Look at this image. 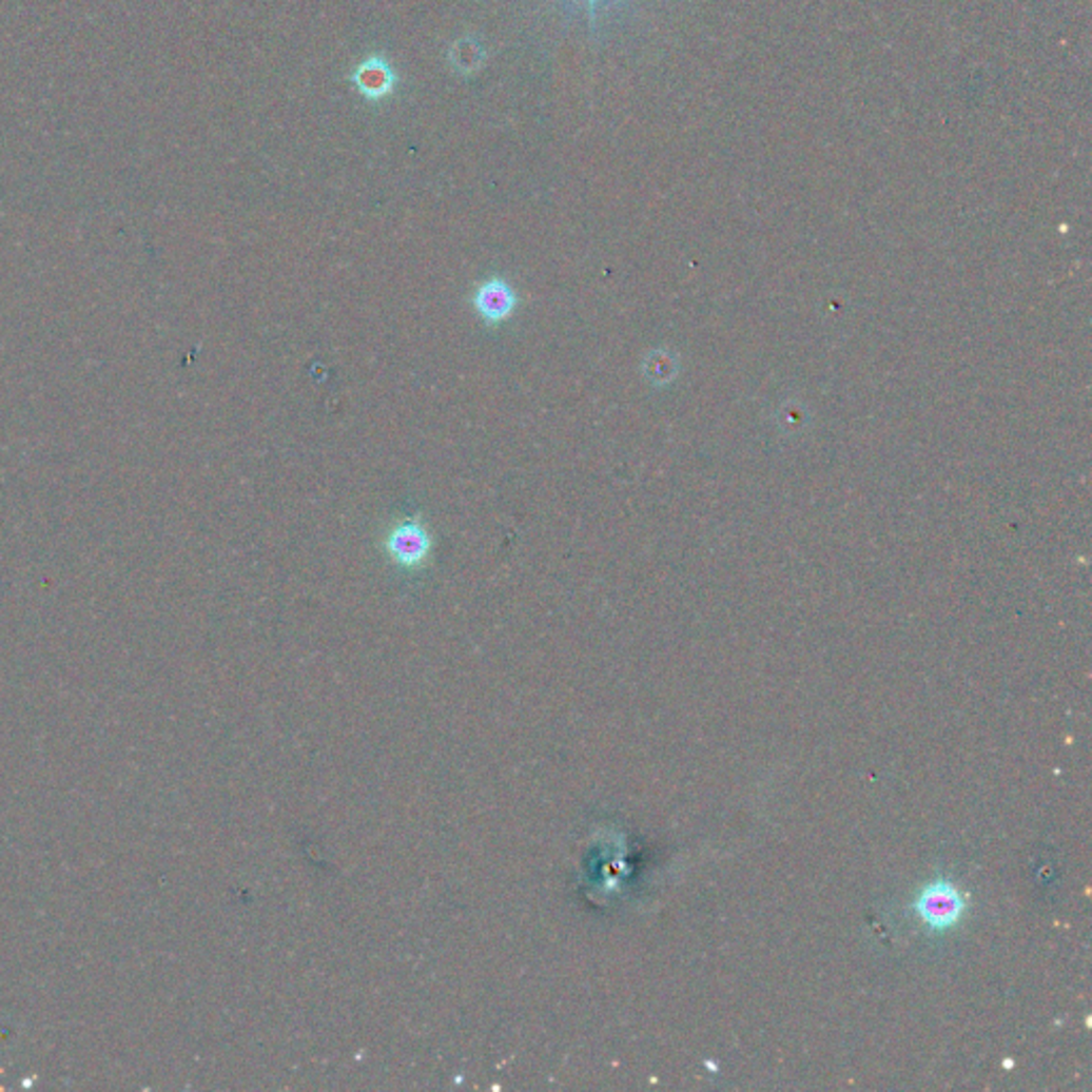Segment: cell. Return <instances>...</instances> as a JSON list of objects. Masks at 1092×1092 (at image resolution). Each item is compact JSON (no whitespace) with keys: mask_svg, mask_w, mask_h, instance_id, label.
<instances>
[{"mask_svg":"<svg viewBox=\"0 0 1092 1092\" xmlns=\"http://www.w3.org/2000/svg\"><path fill=\"white\" fill-rule=\"evenodd\" d=\"M914 912L931 931L941 933L956 927L962 920L967 912V900L954 883L937 879L918 892L914 900Z\"/></svg>","mask_w":1092,"mask_h":1092,"instance_id":"obj_1","label":"cell"},{"mask_svg":"<svg viewBox=\"0 0 1092 1092\" xmlns=\"http://www.w3.org/2000/svg\"><path fill=\"white\" fill-rule=\"evenodd\" d=\"M385 549L397 566L418 568L429 558L431 535L421 521H402L389 531L385 540Z\"/></svg>","mask_w":1092,"mask_h":1092,"instance_id":"obj_2","label":"cell"},{"mask_svg":"<svg viewBox=\"0 0 1092 1092\" xmlns=\"http://www.w3.org/2000/svg\"><path fill=\"white\" fill-rule=\"evenodd\" d=\"M472 306L485 325H500L512 316L519 306L514 289L504 278L481 282L472 295Z\"/></svg>","mask_w":1092,"mask_h":1092,"instance_id":"obj_3","label":"cell"},{"mask_svg":"<svg viewBox=\"0 0 1092 1092\" xmlns=\"http://www.w3.org/2000/svg\"><path fill=\"white\" fill-rule=\"evenodd\" d=\"M352 81L363 97L374 101L389 97L395 87V75L383 58H370L363 62L354 71Z\"/></svg>","mask_w":1092,"mask_h":1092,"instance_id":"obj_4","label":"cell"},{"mask_svg":"<svg viewBox=\"0 0 1092 1092\" xmlns=\"http://www.w3.org/2000/svg\"><path fill=\"white\" fill-rule=\"evenodd\" d=\"M591 3H593V0H591Z\"/></svg>","mask_w":1092,"mask_h":1092,"instance_id":"obj_5","label":"cell"}]
</instances>
